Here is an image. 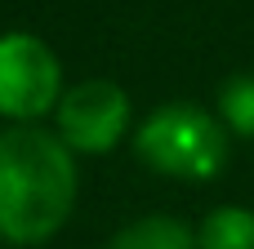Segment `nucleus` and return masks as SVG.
Wrapping results in <instances>:
<instances>
[{
    "label": "nucleus",
    "instance_id": "obj_1",
    "mask_svg": "<svg viewBox=\"0 0 254 249\" xmlns=\"http://www.w3.org/2000/svg\"><path fill=\"white\" fill-rule=\"evenodd\" d=\"M76 151L45 125L0 129V241L13 249L49 245L76 214Z\"/></svg>",
    "mask_w": 254,
    "mask_h": 249
},
{
    "label": "nucleus",
    "instance_id": "obj_3",
    "mask_svg": "<svg viewBox=\"0 0 254 249\" xmlns=\"http://www.w3.org/2000/svg\"><path fill=\"white\" fill-rule=\"evenodd\" d=\"M67 89L63 58L31 31L0 36V120L9 125H40L54 116Z\"/></svg>",
    "mask_w": 254,
    "mask_h": 249
},
{
    "label": "nucleus",
    "instance_id": "obj_4",
    "mask_svg": "<svg viewBox=\"0 0 254 249\" xmlns=\"http://www.w3.org/2000/svg\"><path fill=\"white\" fill-rule=\"evenodd\" d=\"M134 98L116 80H76L54 107V134L76 156H107L134 138Z\"/></svg>",
    "mask_w": 254,
    "mask_h": 249
},
{
    "label": "nucleus",
    "instance_id": "obj_6",
    "mask_svg": "<svg viewBox=\"0 0 254 249\" xmlns=\"http://www.w3.org/2000/svg\"><path fill=\"white\" fill-rule=\"evenodd\" d=\"M201 249H254V209L250 205H214L196 223Z\"/></svg>",
    "mask_w": 254,
    "mask_h": 249
},
{
    "label": "nucleus",
    "instance_id": "obj_7",
    "mask_svg": "<svg viewBox=\"0 0 254 249\" xmlns=\"http://www.w3.org/2000/svg\"><path fill=\"white\" fill-rule=\"evenodd\" d=\"M214 111L232 138H254V71H237L219 85Z\"/></svg>",
    "mask_w": 254,
    "mask_h": 249
},
{
    "label": "nucleus",
    "instance_id": "obj_5",
    "mask_svg": "<svg viewBox=\"0 0 254 249\" xmlns=\"http://www.w3.org/2000/svg\"><path fill=\"white\" fill-rule=\"evenodd\" d=\"M107 249H201L196 245V227L174 218V214H143L134 223H125Z\"/></svg>",
    "mask_w": 254,
    "mask_h": 249
},
{
    "label": "nucleus",
    "instance_id": "obj_2",
    "mask_svg": "<svg viewBox=\"0 0 254 249\" xmlns=\"http://www.w3.org/2000/svg\"><path fill=\"white\" fill-rule=\"evenodd\" d=\"M134 156L179 183H210L228 169L232 156V134L219 120V111L201 102H161L134 125Z\"/></svg>",
    "mask_w": 254,
    "mask_h": 249
}]
</instances>
